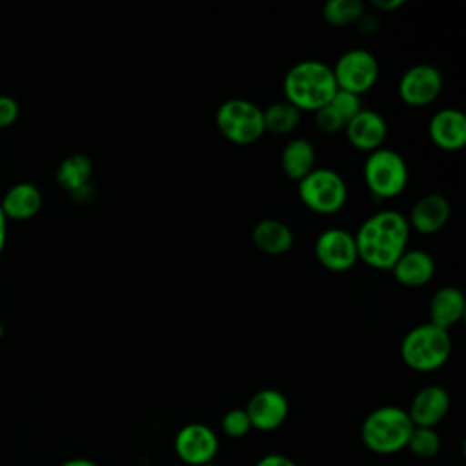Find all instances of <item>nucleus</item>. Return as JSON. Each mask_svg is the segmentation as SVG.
Masks as SVG:
<instances>
[{
    "instance_id": "nucleus-20",
    "label": "nucleus",
    "mask_w": 466,
    "mask_h": 466,
    "mask_svg": "<svg viewBox=\"0 0 466 466\" xmlns=\"http://www.w3.org/2000/svg\"><path fill=\"white\" fill-rule=\"evenodd\" d=\"M253 244L266 255L288 253L293 246L291 228L279 218H262L255 224L251 231Z\"/></svg>"
},
{
    "instance_id": "nucleus-34",
    "label": "nucleus",
    "mask_w": 466,
    "mask_h": 466,
    "mask_svg": "<svg viewBox=\"0 0 466 466\" xmlns=\"http://www.w3.org/2000/svg\"><path fill=\"white\" fill-rule=\"evenodd\" d=\"M200 466H217V464H215V461H211V462H206V464H200Z\"/></svg>"
},
{
    "instance_id": "nucleus-21",
    "label": "nucleus",
    "mask_w": 466,
    "mask_h": 466,
    "mask_svg": "<svg viewBox=\"0 0 466 466\" xmlns=\"http://www.w3.org/2000/svg\"><path fill=\"white\" fill-rule=\"evenodd\" d=\"M280 167L284 175L295 182L315 167V147L306 138H291L280 151Z\"/></svg>"
},
{
    "instance_id": "nucleus-2",
    "label": "nucleus",
    "mask_w": 466,
    "mask_h": 466,
    "mask_svg": "<svg viewBox=\"0 0 466 466\" xmlns=\"http://www.w3.org/2000/svg\"><path fill=\"white\" fill-rule=\"evenodd\" d=\"M337 89L331 67L313 58L293 64L282 78L284 100L299 111H319L331 102Z\"/></svg>"
},
{
    "instance_id": "nucleus-33",
    "label": "nucleus",
    "mask_w": 466,
    "mask_h": 466,
    "mask_svg": "<svg viewBox=\"0 0 466 466\" xmlns=\"http://www.w3.org/2000/svg\"><path fill=\"white\" fill-rule=\"evenodd\" d=\"M60 466H98V464L91 459H86V457H75V459L64 461Z\"/></svg>"
},
{
    "instance_id": "nucleus-30",
    "label": "nucleus",
    "mask_w": 466,
    "mask_h": 466,
    "mask_svg": "<svg viewBox=\"0 0 466 466\" xmlns=\"http://www.w3.org/2000/svg\"><path fill=\"white\" fill-rule=\"evenodd\" d=\"M255 466H299L293 459L282 453H268L257 461Z\"/></svg>"
},
{
    "instance_id": "nucleus-23",
    "label": "nucleus",
    "mask_w": 466,
    "mask_h": 466,
    "mask_svg": "<svg viewBox=\"0 0 466 466\" xmlns=\"http://www.w3.org/2000/svg\"><path fill=\"white\" fill-rule=\"evenodd\" d=\"M264 129L273 135H288L300 122V111L286 100H277L262 109Z\"/></svg>"
},
{
    "instance_id": "nucleus-8",
    "label": "nucleus",
    "mask_w": 466,
    "mask_h": 466,
    "mask_svg": "<svg viewBox=\"0 0 466 466\" xmlns=\"http://www.w3.org/2000/svg\"><path fill=\"white\" fill-rule=\"evenodd\" d=\"M331 71L339 89L355 93L359 96L377 84L380 73L375 55L362 47L344 51L337 58Z\"/></svg>"
},
{
    "instance_id": "nucleus-28",
    "label": "nucleus",
    "mask_w": 466,
    "mask_h": 466,
    "mask_svg": "<svg viewBox=\"0 0 466 466\" xmlns=\"http://www.w3.org/2000/svg\"><path fill=\"white\" fill-rule=\"evenodd\" d=\"M315 126H317L322 133L333 135V133L344 131L346 120L328 104V106L320 107L319 111H315Z\"/></svg>"
},
{
    "instance_id": "nucleus-16",
    "label": "nucleus",
    "mask_w": 466,
    "mask_h": 466,
    "mask_svg": "<svg viewBox=\"0 0 466 466\" xmlns=\"http://www.w3.org/2000/svg\"><path fill=\"white\" fill-rule=\"evenodd\" d=\"M451 217V204L441 193H428L420 197L410 211L408 224L410 229H415L422 235H431L441 231Z\"/></svg>"
},
{
    "instance_id": "nucleus-3",
    "label": "nucleus",
    "mask_w": 466,
    "mask_h": 466,
    "mask_svg": "<svg viewBox=\"0 0 466 466\" xmlns=\"http://www.w3.org/2000/svg\"><path fill=\"white\" fill-rule=\"evenodd\" d=\"M408 411L400 406H379L366 415L360 426L362 444L379 455H391L406 450L413 431Z\"/></svg>"
},
{
    "instance_id": "nucleus-11",
    "label": "nucleus",
    "mask_w": 466,
    "mask_h": 466,
    "mask_svg": "<svg viewBox=\"0 0 466 466\" xmlns=\"http://www.w3.org/2000/svg\"><path fill=\"white\" fill-rule=\"evenodd\" d=\"M173 448L184 464L200 466L215 461L218 453V437L208 424L189 422L177 431Z\"/></svg>"
},
{
    "instance_id": "nucleus-17",
    "label": "nucleus",
    "mask_w": 466,
    "mask_h": 466,
    "mask_svg": "<svg viewBox=\"0 0 466 466\" xmlns=\"http://www.w3.org/2000/svg\"><path fill=\"white\" fill-rule=\"evenodd\" d=\"M393 277L406 288H420L428 284L435 273L433 257L422 249H404L391 268Z\"/></svg>"
},
{
    "instance_id": "nucleus-22",
    "label": "nucleus",
    "mask_w": 466,
    "mask_h": 466,
    "mask_svg": "<svg viewBox=\"0 0 466 466\" xmlns=\"http://www.w3.org/2000/svg\"><path fill=\"white\" fill-rule=\"evenodd\" d=\"M91 173H93L91 158L82 153H75L66 157L58 164L56 182L69 193H80L82 189L87 187Z\"/></svg>"
},
{
    "instance_id": "nucleus-31",
    "label": "nucleus",
    "mask_w": 466,
    "mask_h": 466,
    "mask_svg": "<svg viewBox=\"0 0 466 466\" xmlns=\"http://www.w3.org/2000/svg\"><path fill=\"white\" fill-rule=\"evenodd\" d=\"M371 5L379 11H395L404 5V0H371Z\"/></svg>"
},
{
    "instance_id": "nucleus-14",
    "label": "nucleus",
    "mask_w": 466,
    "mask_h": 466,
    "mask_svg": "<svg viewBox=\"0 0 466 466\" xmlns=\"http://www.w3.org/2000/svg\"><path fill=\"white\" fill-rule=\"evenodd\" d=\"M428 135L433 146L442 151H459L466 146V116L461 109L442 107L428 122Z\"/></svg>"
},
{
    "instance_id": "nucleus-4",
    "label": "nucleus",
    "mask_w": 466,
    "mask_h": 466,
    "mask_svg": "<svg viewBox=\"0 0 466 466\" xmlns=\"http://www.w3.org/2000/svg\"><path fill=\"white\" fill-rule=\"evenodd\" d=\"M451 337L446 329L424 322L411 328L400 340L402 362L420 373H430L442 368L451 355Z\"/></svg>"
},
{
    "instance_id": "nucleus-1",
    "label": "nucleus",
    "mask_w": 466,
    "mask_h": 466,
    "mask_svg": "<svg viewBox=\"0 0 466 466\" xmlns=\"http://www.w3.org/2000/svg\"><path fill=\"white\" fill-rule=\"evenodd\" d=\"M359 258L373 269H391L408 246L410 224L397 209L370 215L355 231Z\"/></svg>"
},
{
    "instance_id": "nucleus-13",
    "label": "nucleus",
    "mask_w": 466,
    "mask_h": 466,
    "mask_svg": "<svg viewBox=\"0 0 466 466\" xmlns=\"http://www.w3.org/2000/svg\"><path fill=\"white\" fill-rule=\"evenodd\" d=\"M350 144L364 153L382 147L388 137V124L384 116L373 109L362 107L344 127Z\"/></svg>"
},
{
    "instance_id": "nucleus-9",
    "label": "nucleus",
    "mask_w": 466,
    "mask_h": 466,
    "mask_svg": "<svg viewBox=\"0 0 466 466\" xmlns=\"http://www.w3.org/2000/svg\"><path fill=\"white\" fill-rule=\"evenodd\" d=\"M444 80L439 67L431 64H415L399 78V96L406 106L424 107L435 102L442 91Z\"/></svg>"
},
{
    "instance_id": "nucleus-12",
    "label": "nucleus",
    "mask_w": 466,
    "mask_h": 466,
    "mask_svg": "<svg viewBox=\"0 0 466 466\" xmlns=\"http://www.w3.org/2000/svg\"><path fill=\"white\" fill-rule=\"evenodd\" d=\"M244 410L251 422V430L273 431L288 419L289 402L282 391L275 388H262L249 397Z\"/></svg>"
},
{
    "instance_id": "nucleus-7",
    "label": "nucleus",
    "mask_w": 466,
    "mask_h": 466,
    "mask_svg": "<svg viewBox=\"0 0 466 466\" xmlns=\"http://www.w3.org/2000/svg\"><path fill=\"white\" fill-rule=\"evenodd\" d=\"M215 124L224 138L238 146H249L266 133L262 107L248 98L224 100L215 113Z\"/></svg>"
},
{
    "instance_id": "nucleus-19",
    "label": "nucleus",
    "mask_w": 466,
    "mask_h": 466,
    "mask_svg": "<svg viewBox=\"0 0 466 466\" xmlns=\"http://www.w3.org/2000/svg\"><path fill=\"white\" fill-rule=\"evenodd\" d=\"M0 208L7 220H29L42 208V193L31 182H18L7 189Z\"/></svg>"
},
{
    "instance_id": "nucleus-32",
    "label": "nucleus",
    "mask_w": 466,
    "mask_h": 466,
    "mask_svg": "<svg viewBox=\"0 0 466 466\" xmlns=\"http://www.w3.org/2000/svg\"><path fill=\"white\" fill-rule=\"evenodd\" d=\"M5 240H7V218L0 208V253L5 248Z\"/></svg>"
},
{
    "instance_id": "nucleus-6",
    "label": "nucleus",
    "mask_w": 466,
    "mask_h": 466,
    "mask_svg": "<svg viewBox=\"0 0 466 466\" xmlns=\"http://www.w3.org/2000/svg\"><path fill=\"white\" fill-rule=\"evenodd\" d=\"M300 202L319 215H333L342 209L348 187L340 173L331 167H313L297 182Z\"/></svg>"
},
{
    "instance_id": "nucleus-24",
    "label": "nucleus",
    "mask_w": 466,
    "mask_h": 466,
    "mask_svg": "<svg viewBox=\"0 0 466 466\" xmlns=\"http://www.w3.org/2000/svg\"><path fill=\"white\" fill-rule=\"evenodd\" d=\"M364 15V2L360 0H329L322 7V18L333 25L342 27L357 22Z\"/></svg>"
},
{
    "instance_id": "nucleus-29",
    "label": "nucleus",
    "mask_w": 466,
    "mask_h": 466,
    "mask_svg": "<svg viewBox=\"0 0 466 466\" xmlns=\"http://www.w3.org/2000/svg\"><path fill=\"white\" fill-rule=\"evenodd\" d=\"M18 113H20L18 102L13 96L0 95V129L13 126L18 118Z\"/></svg>"
},
{
    "instance_id": "nucleus-15",
    "label": "nucleus",
    "mask_w": 466,
    "mask_h": 466,
    "mask_svg": "<svg viewBox=\"0 0 466 466\" xmlns=\"http://www.w3.org/2000/svg\"><path fill=\"white\" fill-rule=\"evenodd\" d=\"M413 426L435 428L450 411V393L437 384L420 388L406 410Z\"/></svg>"
},
{
    "instance_id": "nucleus-5",
    "label": "nucleus",
    "mask_w": 466,
    "mask_h": 466,
    "mask_svg": "<svg viewBox=\"0 0 466 466\" xmlns=\"http://www.w3.org/2000/svg\"><path fill=\"white\" fill-rule=\"evenodd\" d=\"M364 182L377 198H393L400 195L410 180V169L400 153L390 147H379L368 153L362 167Z\"/></svg>"
},
{
    "instance_id": "nucleus-25",
    "label": "nucleus",
    "mask_w": 466,
    "mask_h": 466,
    "mask_svg": "<svg viewBox=\"0 0 466 466\" xmlns=\"http://www.w3.org/2000/svg\"><path fill=\"white\" fill-rule=\"evenodd\" d=\"M406 448L419 459H431L441 451V435L435 428L415 426Z\"/></svg>"
},
{
    "instance_id": "nucleus-10",
    "label": "nucleus",
    "mask_w": 466,
    "mask_h": 466,
    "mask_svg": "<svg viewBox=\"0 0 466 466\" xmlns=\"http://www.w3.org/2000/svg\"><path fill=\"white\" fill-rule=\"evenodd\" d=\"M313 253L320 266L335 273L351 269L359 260L355 237L344 228H328L320 231L315 238Z\"/></svg>"
},
{
    "instance_id": "nucleus-26",
    "label": "nucleus",
    "mask_w": 466,
    "mask_h": 466,
    "mask_svg": "<svg viewBox=\"0 0 466 466\" xmlns=\"http://www.w3.org/2000/svg\"><path fill=\"white\" fill-rule=\"evenodd\" d=\"M220 428H222L224 435H228L231 439H240L251 431V422H249L244 408H231L222 415Z\"/></svg>"
},
{
    "instance_id": "nucleus-27",
    "label": "nucleus",
    "mask_w": 466,
    "mask_h": 466,
    "mask_svg": "<svg viewBox=\"0 0 466 466\" xmlns=\"http://www.w3.org/2000/svg\"><path fill=\"white\" fill-rule=\"evenodd\" d=\"M329 106L346 120V124L362 109L360 96L355 93H350V91H342V89H337Z\"/></svg>"
},
{
    "instance_id": "nucleus-18",
    "label": "nucleus",
    "mask_w": 466,
    "mask_h": 466,
    "mask_svg": "<svg viewBox=\"0 0 466 466\" xmlns=\"http://www.w3.org/2000/svg\"><path fill=\"white\" fill-rule=\"evenodd\" d=\"M466 311L464 293L457 286H442L439 288L430 300V322L450 329L459 324Z\"/></svg>"
}]
</instances>
